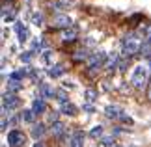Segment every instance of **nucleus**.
I'll use <instances>...</instances> for the list:
<instances>
[{"instance_id":"28","label":"nucleus","mask_w":151,"mask_h":147,"mask_svg":"<svg viewBox=\"0 0 151 147\" xmlns=\"http://www.w3.org/2000/svg\"><path fill=\"white\" fill-rule=\"evenodd\" d=\"M103 143H104V145H110V143H114V138H108V136H106V138H103Z\"/></svg>"},{"instance_id":"19","label":"nucleus","mask_w":151,"mask_h":147,"mask_svg":"<svg viewBox=\"0 0 151 147\" xmlns=\"http://www.w3.org/2000/svg\"><path fill=\"white\" fill-rule=\"evenodd\" d=\"M84 95H86V99H88V101H95V99H97V91H95V90H86Z\"/></svg>"},{"instance_id":"26","label":"nucleus","mask_w":151,"mask_h":147,"mask_svg":"<svg viewBox=\"0 0 151 147\" xmlns=\"http://www.w3.org/2000/svg\"><path fill=\"white\" fill-rule=\"evenodd\" d=\"M86 56H88V54H86V50H77V54H75V60H80V58L84 60Z\"/></svg>"},{"instance_id":"24","label":"nucleus","mask_w":151,"mask_h":147,"mask_svg":"<svg viewBox=\"0 0 151 147\" xmlns=\"http://www.w3.org/2000/svg\"><path fill=\"white\" fill-rule=\"evenodd\" d=\"M22 119H24V121H32V119H34V112H32V110H24Z\"/></svg>"},{"instance_id":"15","label":"nucleus","mask_w":151,"mask_h":147,"mask_svg":"<svg viewBox=\"0 0 151 147\" xmlns=\"http://www.w3.org/2000/svg\"><path fill=\"white\" fill-rule=\"evenodd\" d=\"M73 4H75V0H58L54 4V8L56 9H65V8H71Z\"/></svg>"},{"instance_id":"10","label":"nucleus","mask_w":151,"mask_h":147,"mask_svg":"<svg viewBox=\"0 0 151 147\" xmlns=\"http://www.w3.org/2000/svg\"><path fill=\"white\" fill-rule=\"evenodd\" d=\"M45 131H47V128H45V123H36V125L32 127V136L37 140L45 134Z\"/></svg>"},{"instance_id":"8","label":"nucleus","mask_w":151,"mask_h":147,"mask_svg":"<svg viewBox=\"0 0 151 147\" xmlns=\"http://www.w3.org/2000/svg\"><path fill=\"white\" fill-rule=\"evenodd\" d=\"M50 131L54 136H58L60 140H63V132H65V125L60 121H56V123H52V127H50Z\"/></svg>"},{"instance_id":"22","label":"nucleus","mask_w":151,"mask_h":147,"mask_svg":"<svg viewBox=\"0 0 151 147\" xmlns=\"http://www.w3.org/2000/svg\"><path fill=\"white\" fill-rule=\"evenodd\" d=\"M49 73H50V76H60V75L63 73V67H62V65H56L54 69H50Z\"/></svg>"},{"instance_id":"4","label":"nucleus","mask_w":151,"mask_h":147,"mask_svg":"<svg viewBox=\"0 0 151 147\" xmlns=\"http://www.w3.org/2000/svg\"><path fill=\"white\" fill-rule=\"evenodd\" d=\"M17 106H19V99H17L13 93H6L2 97V112H11Z\"/></svg>"},{"instance_id":"17","label":"nucleus","mask_w":151,"mask_h":147,"mask_svg":"<svg viewBox=\"0 0 151 147\" xmlns=\"http://www.w3.org/2000/svg\"><path fill=\"white\" fill-rule=\"evenodd\" d=\"M41 95H43V97H54V95H56V91L52 90L50 86H47V84H41Z\"/></svg>"},{"instance_id":"23","label":"nucleus","mask_w":151,"mask_h":147,"mask_svg":"<svg viewBox=\"0 0 151 147\" xmlns=\"http://www.w3.org/2000/svg\"><path fill=\"white\" fill-rule=\"evenodd\" d=\"M90 134H91L93 138H95V136H101V134H103V127H101V125L93 127V128H91V132H90Z\"/></svg>"},{"instance_id":"9","label":"nucleus","mask_w":151,"mask_h":147,"mask_svg":"<svg viewBox=\"0 0 151 147\" xmlns=\"http://www.w3.org/2000/svg\"><path fill=\"white\" fill-rule=\"evenodd\" d=\"M45 108H47V104H45L43 99H36V101H34V104H32V112H34L36 115H37V114H43Z\"/></svg>"},{"instance_id":"16","label":"nucleus","mask_w":151,"mask_h":147,"mask_svg":"<svg viewBox=\"0 0 151 147\" xmlns=\"http://www.w3.org/2000/svg\"><path fill=\"white\" fill-rule=\"evenodd\" d=\"M22 87L21 82H15V80H9L8 82V93H15V91H19Z\"/></svg>"},{"instance_id":"5","label":"nucleus","mask_w":151,"mask_h":147,"mask_svg":"<svg viewBox=\"0 0 151 147\" xmlns=\"http://www.w3.org/2000/svg\"><path fill=\"white\" fill-rule=\"evenodd\" d=\"M52 24L58 26V28H69L71 26V19H69L67 15H63V13H58L54 19H52Z\"/></svg>"},{"instance_id":"27","label":"nucleus","mask_w":151,"mask_h":147,"mask_svg":"<svg viewBox=\"0 0 151 147\" xmlns=\"http://www.w3.org/2000/svg\"><path fill=\"white\" fill-rule=\"evenodd\" d=\"M32 54H34V52H26V54L21 56V60H22V62H30V60H32Z\"/></svg>"},{"instance_id":"13","label":"nucleus","mask_w":151,"mask_h":147,"mask_svg":"<svg viewBox=\"0 0 151 147\" xmlns=\"http://www.w3.org/2000/svg\"><path fill=\"white\" fill-rule=\"evenodd\" d=\"M75 37H77V28H69V30H65L62 34V39L63 41H73Z\"/></svg>"},{"instance_id":"1","label":"nucleus","mask_w":151,"mask_h":147,"mask_svg":"<svg viewBox=\"0 0 151 147\" xmlns=\"http://www.w3.org/2000/svg\"><path fill=\"white\" fill-rule=\"evenodd\" d=\"M131 82H132V86H134L136 90H144V87L147 86V67H144V65L136 67L134 73H132Z\"/></svg>"},{"instance_id":"6","label":"nucleus","mask_w":151,"mask_h":147,"mask_svg":"<svg viewBox=\"0 0 151 147\" xmlns=\"http://www.w3.org/2000/svg\"><path fill=\"white\" fill-rule=\"evenodd\" d=\"M104 60H106V54H104V52L93 54V56H91V60H90V69H91V71L99 69V67L103 65V63H104Z\"/></svg>"},{"instance_id":"12","label":"nucleus","mask_w":151,"mask_h":147,"mask_svg":"<svg viewBox=\"0 0 151 147\" xmlns=\"http://www.w3.org/2000/svg\"><path fill=\"white\" fill-rule=\"evenodd\" d=\"M104 112H106V115L112 117V119H118V117H121L118 106H106V110H104Z\"/></svg>"},{"instance_id":"2","label":"nucleus","mask_w":151,"mask_h":147,"mask_svg":"<svg viewBox=\"0 0 151 147\" xmlns=\"http://www.w3.org/2000/svg\"><path fill=\"white\" fill-rule=\"evenodd\" d=\"M140 43L138 41H134L132 39V36H125V39H123V54L125 56H134V54H138L140 52Z\"/></svg>"},{"instance_id":"14","label":"nucleus","mask_w":151,"mask_h":147,"mask_svg":"<svg viewBox=\"0 0 151 147\" xmlns=\"http://www.w3.org/2000/svg\"><path fill=\"white\" fill-rule=\"evenodd\" d=\"M15 30L19 32V41H21V43H24V41L28 39V30H26L24 26H21V24H17V26H15Z\"/></svg>"},{"instance_id":"21","label":"nucleus","mask_w":151,"mask_h":147,"mask_svg":"<svg viewBox=\"0 0 151 147\" xmlns=\"http://www.w3.org/2000/svg\"><path fill=\"white\" fill-rule=\"evenodd\" d=\"M116 65H118V56L108 58V62H106V69H114Z\"/></svg>"},{"instance_id":"7","label":"nucleus","mask_w":151,"mask_h":147,"mask_svg":"<svg viewBox=\"0 0 151 147\" xmlns=\"http://www.w3.org/2000/svg\"><path fill=\"white\" fill-rule=\"evenodd\" d=\"M84 132L82 131H75L71 136V147H82L84 143Z\"/></svg>"},{"instance_id":"20","label":"nucleus","mask_w":151,"mask_h":147,"mask_svg":"<svg viewBox=\"0 0 151 147\" xmlns=\"http://www.w3.org/2000/svg\"><path fill=\"white\" fill-rule=\"evenodd\" d=\"M41 21H43V15H41V13H34V15H32V22H34L36 26H41Z\"/></svg>"},{"instance_id":"18","label":"nucleus","mask_w":151,"mask_h":147,"mask_svg":"<svg viewBox=\"0 0 151 147\" xmlns=\"http://www.w3.org/2000/svg\"><path fill=\"white\" fill-rule=\"evenodd\" d=\"M140 54H151V39H147L146 43H144L142 47H140Z\"/></svg>"},{"instance_id":"25","label":"nucleus","mask_w":151,"mask_h":147,"mask_svg":"<svg viewBox=\"0 0 151 147\" xmlns=\"http://www.w3.org/2000/svg\"><path fill=\"white\" fill-rule=\"evenodd\" d=\"M22 75H24V73H22V71H15V73H11V80H22Z\"/></svg>"},{"instance_id":"30","label":"nucleus","mask_w":151,"mask_h":147,"mask_svg":"<svg viewBox=\"0 0 151 147\" xmlns=\"http://www.w3.org/2000/svg\"><path fill=\"white\" fill-rule=\"evenodd\" d=\"M147 99H149V101H151V86L147 87Z\"/></svg>"},{"instance_id":"29","label":"nucleus","mask_w":151,"mask_h":147,"mask_svg":"<svg viewBox=\"0 0 151 147\" xmlns=\"http://www.w3.org/2000/svg\"><path fill=\"white\" fill-rule=\"evenodd\" d=\"M84 110H88V112H90V114H91V112H93V108H91V106H90V104H86V106H84Z\"/></svg>"},{"instance_id":"31","label":"nucleus","mask_w":151,"mask_h":147,"mask_svg":"<svg viewBox=\"0 0 151 147\" xmlns=\"http://www.w3.org/2000/svg\"><path fill=\"white\" fill-rule=\"evenodd\" d=\"M34 147H45V145H43V142H37V143L34 145Z\"/></svg>"},{"instance_id":"3","label":"nucleus","mask_w":151,"mask_h":147,"mask_svg":"<svg viewBox=\"0 0 151 147\" xmlns=\"http://www.w3.org/2000/svg\"><path fill=\"white\" fill-rule=\"evenodd\" d=\"M24 140H26V136H24L22 131H11V132H8V143L11 147H22V145H24Z\"/></svg>"},{"instance_id":"11","label":"nucleus","mask_w":151,"mask_h":147,"mask_svg":"<svg viewBox=\"0 0 151 147\" xmlns=\"http://www.w3.org/2000/svg\"><path fill=\"white\" fill-rule=\"evenodd\" d=\"M62 114L75 115V114H77V106H73L71 103H65V104H62Z\"/></svg>"}]
</instances>
